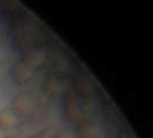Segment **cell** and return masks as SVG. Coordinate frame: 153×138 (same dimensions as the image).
<instances>
[{"mask_svg":"<svg viewBox=\"0 0 153 138\" xmlns=\"http://www.w3.org/2000/svg\"><path fill=\"white\" fill-rule=\"evenodd\" d=\"M37 107L36 99L30 92H21L13 100V111L17 116H30Z\"/></svg>","mask_w":153,"mask_h":138,"instance_id":"obj_1","label":"cell"},{"mask_svg":"<svg viewBox=\"0 0 153 138\" xmlns=\"http://www.w3.org/2000/svg\"><path fill=\"white\" fill-rule=\"evenodd\" d=\"M63 112L66 117L71 122H77L81 119V101L79 97L75 91H68L65 93V100H63Z\"/></svg>","mask_w":153,"mask_h":138,"instance_id":"obj_2","label":"cell"},{"mask_svg":"<svg viewBox=\"0 0 153 138\" xmlns=\"http://www.w3.org/2000/svg\"><path fill=\"white\" fill-rule=\"evenodd\" d=\"M33 76V69L29 67L22 60L15 62L10 68V77L19 85H24L29 83Z\"/></svg>","mask_w":153,"mask_h":138,"instance_id":"obj_3","label":"cell"},{"mask_svg":"<svg viewBox=\"0 0 153 138\" xmlns=\"http://www.w3.org/2000/svg\"><path fill=\"white\" fill-rule=\"evenodd\" d=\"M46 60H47V53L44 50L38 48V47H33V48L27 50L22 59V61L24 63H27L32 69L40 67Z\"/></svg>","mask_w":153,"mask_h":138,"instance_id":"obj_4","label":"cell"},{"mask_svg":"<svg viewBox=\"0 0 153 138\" xmlns=\"http://www.w3.org/2000/svg\"><path fill=\"white\" fill-rule=\"evenodd\" d=\"M66 84L63 79L59 76H51L46 79L45 82V91L52 97H60L65 94Z\"/></svg>","mask_w":153,"mask_h":138,"instance_id":"obj_5","label":"cell"},{"mask_svg":"<svg viewBox=\"0 0 153 138\" xmlns=\"http://www.w3.org/2000/svg\"><path fill=\"white\" fill-rule=\"evenodd\" d=\"M19 116L12 108L2 109L0 112V130H10L17 124Z\"/></svg>","mask_w":153,"mask_h":138,"instance_id":"obj_6","label":"cell"},{"mask_svg":"<svg viewBox=\"0 0 153 138\" xmlns=\"http://www.w3.org/2000/svg\"><path fill=\"white\" fill-rule=\"evenodd\" d=\"M77 138H104V132L98 125L84 124L81 127Z\"/></svg>","mask_w":153,"mask_h":138,"instance_id":"obj_7","label":"cell"},{"mask_svg":"<svg viewBox=\"0 0 153 138\" xmlns=\"http://www.w3.org/2000/svg\"><path fill=\"white\" fill-rule=\"evenodd\" d=\"M76 90L79 94L88 97L93 92V85L85 78H78L76 82Z\"/></svg>","mask_w":153,"mask_h":138,"instance_id":"obj_8","label":"cell"},{"mask_svg":"<svg viewBox=\"0 0 153 138\" xmlns=\"http://www.w3.org/2000/svg\"><path fill=\"white\" fill-rule=\"evenodd\" d=\"M53 138H77V135L74 134L73 131H68V130H62L59 131L54 135Z\"/></svg>","mask_w":153,"mask_h":138,"instance_id":"obj_9","label":"cell"},{"mask_svg":"<svg viewBox=\"0 0 153 138\" xmlns=\"http://www.w3.org/2000/svg\"><path fill=\"white\" fill-rule=\"evenodd\" d=\"M5 136H4V132H2V130H0V138H4Z\"/></svg>","mask_w":153,"mask_h":138,"instance_id":"obj_10","label":"cell"},{"mask_svg":"<svg viewBox=\"0 0 153 138\" xmlns=\"http://www.w3.org/2000/svg\"><path fill=\"white\" fill-rule=\"evenodd\" d=\"M4 138H15L14 136H5Z\"/></svg>","mask_w":153,"mask_h":138,"instance_id":"obj_11","label":"cell"},{"mask_svg":"<svg viewBox=\"0 0 153 138\" xmlns=\"http://www.w3.org/2000/svg\"><path fill=\"white\" fill-rule=\"evenodd\" d=\"M31 138H35V137H31Z\"/></svg>","mask_w":153,"mask_h":138,"instance_id":"obj_12","label":"cell"}]
</instances>
